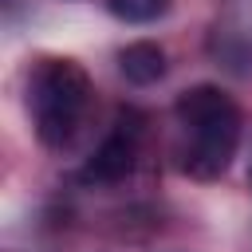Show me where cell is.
Segmentation results:
<instances>
[{"label": "cell", "instance_id": "cell-1", "mask_svg": "<svg viewBox=\"0 0 252 252\" xmlns=\"http://www.w3.org/2000/svg\"><path fill=\"white\" fill-rule=\"evenodd\" d=\"M177 126H181V169L197 181L220 177L240 146V106L220 87H189L177 94Z\"/></svg>", "mask_w": 252, "mask_h": 252}, {"label": "cell", "instance_id": "cell-2", "mask_svg": "<svg viewBox=\"0 0 252 252\" xmlns=\"http://www.w3.org/2000/svg\"><path fill=\"white\" fill-rule=\"evenodd\" d=\"M91 110V79L71 59H43L28 79V114L35 138L47 150H63L75 142L83 118Z\"/></svg>", "mask_w": 252, "mask_h": 252}, {"label": "cell", "instance_id": "cell-3", "mask_svg": "<svg viewBox=\"0 0 252 252\" xmlns=\"http://www.w3.org/2000/svg\"><path fill=\"white\" fill-rule=\"evenodd\" d=\"M138 118H118L114 130L98 142V150L91 154V161L83 165V181H94V185H114L122 177L134 173V161H138Z\"/></svg>", "mask_w": 252, "mask_h": 252}, {"label": "cell", "instance_id": "cell-4", "mask_svg": "<svg viewBox=\"0 0 252 252\" xmlns=\"http://www.w3.org/2000/svg\"><path fill=\"white\" fill-rule=\"evenodd\" d=\"M118 67L134 87H150L165 75V51L150 39H138V43H126L118 51Z\"/></svg>", "mask_w": 252, "mask_h": 252}, {"label": "cell", "instance_id": "cell-5", "mask_svg": "<svg viewBox=\"0 0 252 252\" xmlns=\"http://www.w3.org/2000/svg\"><path fill=\"white\" fill-rule=\"evenodd\" d=\"M106 8L126 24H154L158 16H165L169 0H106Z\"/></svg>", "mask_w": 252, "mask_h": 252}]
</instances>
